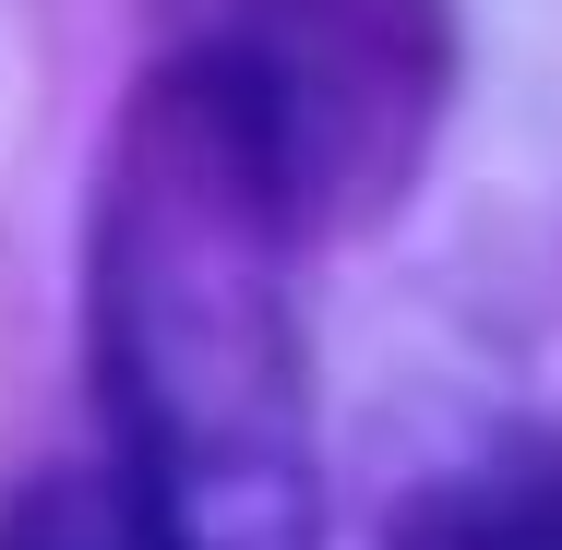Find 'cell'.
Here are the masks:
<instances>
[{"label":"cell","instance_id":"obj_4","mask_svg":"<svg viewBox=\"0 0 562 550\" xmlns=\"http://www.w3.org/2000/svg\"><path fill=\"white\" fill-rule=\"evenodd\" d=\"M395 550H562V479H515V491H443L407 515Z\"/></svg>","mask_w":562,"mask_h":550},{"label":"cell","instance_id":"obj_2","mask_svg":"<svg viewBox=\"0 0 562 550\" xmlns=\"http://www.w3.org/2000/svg\"><path fill=\"white\" fill-rule=\"evenodd\" d=\"M263 120V156L300 204V239L371 227L443 120V0H227L192 36Z\"/></svg>","mask_w":562,"mask_h":550},{"label":"cell","instance_id":"obj_1","mask_svg":"<svg viewBox=\"0 0 562 550\" xmlns=\"http://www.w3.org/2000/svg\"><path fill=\"white\" fill-rule=\"evenodd\" d=\"M300 204L216 48L132 85L97 192V383L120 467L192 550H312V395L288 312Z\"/></svg>","mask_w":562,"mask_h":550},{"label":"cell","instance_id":"obj_3","mask_svg":"<svg viewBox=\"0 0 562 550\" xmlns=\"http://www.w3.org/2000/svg\"><path fill=\"white\" fill-rule=\"evenodd\" d=\"M0 550H192L132 467H48L0 503Z\"/></svg>","mask_w":562,"mask_h":550}]
</instances>
